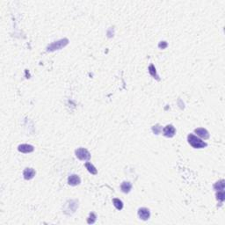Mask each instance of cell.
<instances>
[{"label": "cell", "instance_id": "6da1fadb", "mask_svg": "<svg viewBox=\"0 0 225 225\" xmlns=\"http://www.w3.org/2000/svg\"><path fill=\"white\" fill-rule=\"evenodd\" d=\"M187 141L189 144L194 149H203L208 146L207 143H205L201 138L197 137L193 134H189L187 136Z\"/></svg>", "mask_w": 225, "mask_h": 225}, {"label": "cell", "instance_id": "7a4b0ae2", "mask_svg": "<svg viewBox=\"0 0 225 225\" xmlns=\"http://www.w3.org/2000/svg\"><path fill=\"white\" fill-rule=\"evenodd\" d=\"M69 43V40L67 38H64V39H61L57 42H54L51 44H49L48 47H47V51L49 52H53V51L59 50V49H62L63 48H64L65 46H67Z\"/></svg>", "mask_w": 225, "mask_h": 225}, {"label": "cell", "instance_id": "3957f363", "mask_svg": "<svg viewBox=\"0 0 225 225\" xmlns=\"http://www.w3.org/2000/svg\"><path fill=\"white\" fill-rule=\"evenodd\" d=\"M76 157L81 161H88L91 158V154L88 151V150L85 148H79L75 151Z\"/></svg>", "mask_w": 225, "mask_h": 225}, {"label": "cell", "instance_id": "277c9868", "mask_svg": "<svg viewBox=\"0 0 225 225\" xmlns=\"http://www.w3.org/2000/svg\"><path fill=\"white\" fill-rule=\"evenodd\" d=\"M175 134H176V129H175L174 127L172 125H171V124L170 125H167L166 127L163 129V135L165 136H166V137H173L175 136Z\"/></svg>", "mask_w": 225, "mask_h": 225}, {"label": "cell", "instance_id": "5b68a950", "mask_svg": "<svg viewBox=\"0 0 225 225\" xmlns=\"http://www.w3.org/2000/svg\"><path fill=\"white\" fill-rule=\"evenodd\" d=\"M138 216L143 221H147L151 217V212L147 208H141L138 209Z\"/></svg>", "mask_w": 225, "mask_h": 225}, {"label": "cell", "instance_id": "8992f818", "mask_svg": "<svg viewBox=\"0 0 225 225\" xmlns=\"http://www.w3.org/2000/svg\"><path fill=\"white\" fill-rule=\"evenodd\" d=\"M194 133L197 134L198 136L203 138L205 140H207V139L209 138V131L207 130V129H203V128H198V129H194Z\"/></svg>", "mask_w": 225, "mask_h": 225}, {"label": "cell", "instance_id": "52a82bcc", "mask_svg": "<svg viewBox=\"0 0 225 225\" xmlns=\"http://www.w3.org/2000/svg\"><path fill=\"white\" fill-rule=\"evenodd\" d=\"M23 176H24V179L27 180H32L35 176V171L33 168H26L23 172Z\"/></svg>", "mask_w": 225, "mask_h": 225}, {"label": "cell", "instance_id": "ba28073f", "mask_svg": "<svg viewBox=\"0 0 225 225\" xmlns=\"http://www.w3.org/2000/svg\"><path fill=\"white\" fill-rule=\"evenodd\" d=\"M80 183H81V179H80L79 176H78V175L72 174L68 178V184L71 185V186L75 187V186L79 185Z\"/></svg>", "mask_w": 225, "mask_h": 225}, {"label": "cell", "instance_id": "9c48e42d", "mask_svg": "<svg viewBox=\"0 0 225 225\" xmlns=\"http://www.w3.org/2000/svg\"><path fill=\"white\" fill-rule=\"evenodd\" d=\"M18 150L20 152L31 153L34 151V146L30 145V144H20L18 147Z\"/></svg>", "mask_w": 225, "mask_h": 225}, {"label": "cell", "instance_id": "30bf717a", "mask_svg": "<svg viewBox=\"0 0 225 225\" xmlns=\"http://www.w3.org/2000/svg\"><path fill=\"white\" fill-rule=\"evenodd\" d=\"M132 189V184L129 181H124L121 185V190L124 194H129Z\"/></svg>", "mask_w": 225, "mask_h": 225}, {"label": "cell", "instance_id": "8fae6325", "mask_svg": "<svg viewBox=\"0 0 225 225\" xmlns=\"http://www.w3.org/2000/svg\"><path fill=\"white\" fill-rule=\"evenodd\" d=\"M149 73L151 74V76L154 78L155 79H157L158 81H159L160 78H159V76L158 75V73H157V70H156V68H155V66L153 65V64H151V65L149 66Z\"/></svg>", "mask_w": 225, "mask_h": 225}, {"label": "cell", "instance_id": "7c38bea8", "mask_svg": "<svg viewBox=\"0 0 225 225\" xmlns=\"http://www.w3.org/2000/svg\"><path fill=\"white\" fill-rule=\"evenodd\" d=\"M85 165L86 169H87L88 172H89L90 173H92V174H93V175H96L97 173H98L97 169L95 168V166L93 165H92V163H90V162H86Z\"/></svg>", "mask_w": 225, "mask_h": 225}, {"label": "cell", "instance_id": "4fadbf2b", "mask_svg": "<svg viewBox=\"0 0 225 225\" xmlns=\"http://www.w3.org/2000/svg\"><path fill=\"white\" fill-rule=\"evenodd\" d=\"M224 180H222L220 181H217L214 185V189L218 192V191H224Z\"/></svg>", "mask_w": 225, "mask_h": 225}, {"label": "cell", "instance_id": "5bb4252c", "mask_svg": "<svg viewBox=\"0 0 225 225\" xmlns=\"http://www.w3.org/2000/svg\"><path fill=\"white\" fill-rule=\"evenodd\" d=\"M113 203L118 210H122L123 209V202L120 199H113Z\"/></svg>", "mask_w": 225, "mask_h": 225}, {"label": "cell", "instance_id": "9a60e30c", "mask_svg": "<svg viewBox=\"0 0 225 225\" xmlns=\"http://www.w3.org/2000/svg\"><path fill=\"white\" fill-rule=\"evenodd\" d=\"M96 220H97V216H96V214L93 213V212H92V213H90V215H89V216L87 218V223L89 224H93L95 222H96Z\"/></svg>", "mask_w": 225, "mask_h": 225}, {"label": "cell", "instance_id": "2e32d148", "mask_svg": "<svg viewBox=\"0 0 225 225\" xmlns=\"http://www.w3.org/2000/svg\"><path fill=\"white\" fill-rule=\"evenodd\" d=\"M216 199L218 201H220L221 202H223L225 200V193L224 191H218L216 193Z\"/></svg>", "mask_w": 225, "mask_h": 225}, {"label": "cell", "instance_id": "e0dca14e", "mask_svg": "<svg viewBox=\"0 0 225 225\" xmlns=\"http://www.w3.org/2000/svg\"><path fill=\"white\" fill-rule=\"evenodd\" d=\"M152 131L154 134L159 135L160 133H161V131H162V127L160 126L159 124H157V125H155V126L152 127Z\"/></svg>", "mask_w": 225, "mask_h": 225}, {"label": "cell", "instance_id": "ac0fdd59", "mask_svg": "<svg viewBox=\"0 0 225 225\" xmlns=\"http://www.w3.org/2000/svg\"><path fill=\"white\" fill-rule=\"evenodd\" d=\"M167 46H168V44H167L166 42H160L159 44H158V48L162 49H165Z\"/></svg>", "mask_w": 225, "mask_h": 225}]
</instances>
